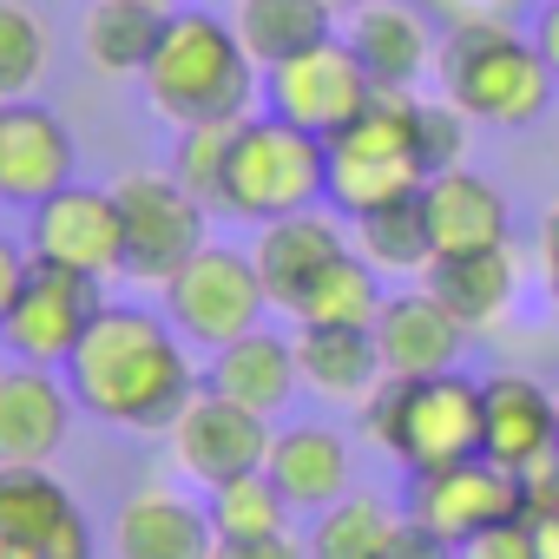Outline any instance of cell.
I'll return each mask as SVG.
<instances>
[{"label": "cell", "instance_id": "11", "mask_svg": "<svg viewBox=\"0 0 559 559\" xmlns=\"http://www.w3.org/2000/svg\"><path fill=\"white\" fill-rule=\"evenodd\" d=\"M526 513L520 507V474L493 467V461H454V467H435V474H408V520L441 533L448 546H467L474 533L500 526Z\"/></svg>", "mask_w": 559, "mask_h": 559}, {"label": "cell", "instance_id": "27", "mask_svg": "<svg viewBox=\"0 0 559 559\" xmlns=\"http://www.w3.org/2000/svg\"><path fill=\"white\" fill-rule=\"evenodd\" d=\"M389 290H382V270L362 257V250H343L323 276H317V290L304 297L297 323L304 330H376Z\"/></svg>", "mask_w": 559, "mask_h": 559}, {"label": "cell", "instance_id": "2", "mask_svg": "<svg viewBox=\"0 0 559 559\" xmlns=\"http://www.w3.org/2000/svg\"><path fill=\"white\" fill-rule=\"evenodd\" d=\"M139 80H145L152 112H165L171 126L250 119L263 99V67L250 60L237 21H224L211 8H171Z\"/></svg>", "mask_w": 559, "mask_h": 559}, {"label": "cell", "instance_id": "13", "mask_svg": "<svg viewBox=\"0 0 559 559\" xmlns=\"http://www.w3.org/2000/svg\"><path fill=\"white\" fill-rule=\"evenodd\" d=\"M73 185V132L40 99H0V204H40Z\"/></svg>", "mask_w": 559, "mask_h": 559}, {"label": "cell", "instance_id": "31", "mask_svg": "<svg viewBox=\"0 0 559 559\" xmlns=\"http://www.w3.org/2000/svg\"><path fill=\"white\" fill-rule=\"evenodd\" d=\"M395 513L376 500V493H343L317 513V533H310V559H389V539H395Z\"/></svg>", "mask_w": 559, "mask_h": 559}, {"label": "cell", "instance_id": "30", "mask_svg": "<svg viewBox=\"0 0 559 559\" xmlns=\"http://www.w3.org/2000/svg\"><path fill=\"white\" fill-rule=\"evenodd\" d=\"M421 185H428V171L408 165V158L330 152V191H323V204H336L343 217H369V211H382V204H395V198H415Z\"/></svg>", "mask_w": 559, "mask_h": 559}, {"label": "cell", "instance_id": "4", "mask_svg": "<svg viewBox=\"0 0 559 559\" xmlns=\"http://www.w3.org/2000/svg\"><path fill=\"white\" fill-rule=\"evenodd\" d=\"M362 421L389 461L408 474H435L480 454V382L461 369L448 376H382V389L362 402Z\"/></svg>", "mask_w": 559, "mask_h": 559}, {"label": "cell", "instance_id": "47", "mask_svg": "<svg viewBox=\"0 0 559 559\" xmlns=\"http://www.w3.org/2000/svg\"><path fill=\"white\" fill-rule=\"evenodd\" d=\"M132 8H152V14H171V8H178V0H132Z\"/></svg>", "mask_w": 559, "mask_h": 559}, {"label": "cell", "instance_id": "40", "mask_svg": "<svg viewBox=\"0 0 559 559\" xmlns=\"http://www.w3.org/2000/svg\"><path fill=\"white\" fill-rule=\"evenodd\" d=\"M421 14H435V21H448V27H461V21H487V14H500V0H415Z\"/></svg>", "mask_w": 559, "mask_h": 559}, {"label": "cell", "instance_id": "25", "mask_svg": "<svg viewBox=\"0 0 559 559\" xmlns=\"http://www.w3.org/2000/svg\"><path fill=\"white\" fill-rule=\"evenodd\" d=\"M297 376L330 402H369L389 369H382L369 330H304L297 336Z\"/></svg>", "mask_w": 559, "mask_h": 559}, {"label": "cell", "instance_id": "3", "mask_svg": "<svg viewBox=\"0 0 559 559\" xmlns=\"http://www.w3.org/2000/svg\"><path fill=\"white\" fill-rule=\"evenodd\" d=\"M435 73L441 93L487 126H533L552 106V67L539 60L533 34H513L500 14L448 27L435 47Z\"/></svg>", "mask_w": 559, "mask_h": 559}, {"label": "cell", "instance_id": "16", "mask_svg": "<svg viewBox=\"0 0 559 559\" xmlns=\"http://www.w3.org/2000/svg\"><path fill=\"white\" fill-rule=\"evenodd\" d=\"M73 389L53 369L14 362L0 369V461L8 467H47L73 428Z\"/></svg>", "mask_w": 559, "mask_h": 559}, {"label": "cell", "instance_id": "1", "mask_svg": "<svg viewBox=\"0 0 559 559\" xmlns=\"http://www.w3.org/2000/svg\"><path fill=\"white\" fill-rule=\"evenodd\" d=\"M67 389L86 415L132 428V435H171V421L204 395L198 362L185 356V336L171 317L145 304H106L80 349L67 356Z\"/></svg>", "mask_w": 559, "mask_h": 559}, {"label": "cell", "instance_id": "6", "mask_svg": "<svg viewBox=\"0 0 559 559\" xmlns=\"http://www.w3.org/2000/svg\"><path fill=\"white\" fill-rule=\"evenodd\" d=\"M263 310H270L263 276H257L250 250H237V243H204L165 284V317L198 349H224V343L263 330Z\"/></svg>", "mask_w": 559, "mask_h": 559}, {"label": "cell", "instance_id": "43", "mask_svg": "<svg viewBox=\"0 0 559 559\" xmlns=\"http://www.w3.org/2000/svg\"><path fill=\"white\" fill-rule=\"evenodd\" d=\"M539 270H546V290H552V304H559V237L539 243Z\"/></svg>", "mask_w": 559, "mask_h": 559}, {"label": "cell", "instance_id": "34", "mask_svg": "<svg viewBox=\"0 0 559 559\" xmlns=\"http://www.w3.org/2000/svg\"><path fill=\"white\" fill-rule=\"evenodd\" d=\"M47 67H53L47 21L21 0H0V99H34Z\"/></svg>", "mask_w": 559, "mask_h": 559}, {"label": "cell", "instance_id": "14", "mask_svg": "<svg viewBox=\"0 0 559 559\" xmlns=\"http://www.w3.org/2000/svg\"><path fill=\"white\" fill-rule=\"evenodd\" d=\"M559 454V395L533 376H487L480 382V461L526 474Z\"/></svg>", "mask_w": 559, "mask_h": 559}, {"label": "cell", "instance_id": "10", "mask_svg": "<svg viewBox=\"0 0 559 559\" xmlns=\"http://www.w3.org/2000/svg\"><path fill=\"white\" fill-rule=\"evenodd\" d=\"M34 263H60L80 276H119L126 270V217L119 198L99 185H67L34 204Z\"/></svg>", "mask_w": 559, "mask_h": 559}, {"label": "cell", "instance_id": "12", "mask_svg": "<svg viewBox=\"0 0 559 559\" xmlns=\"http://www.w3.org/2000/svg\"><path fill=\"white\" fill-rule=\"evenodd\" d=\"M263 454H270V415L237 408L211 389L171 421V467L198 487H224L237 474H257Z\"/></svg>", "mask_w": 559, "mask_h": 559}, {"label": "cell", "instance_id": "42", "mask_svg": "<svg viewBox=\"0 0 559 559\" xmlns=\"http://www.w3.org/2000/svg\"><path fill=\"white\" fill-rule=\"evenodd\" d=\"M533 539H539V559H559V507L533 520Z\"/></svg>", "mask_w": 559, "mask_h": 559}, {"label": "cell", "instance_id": "44", "mask_svg": "<svg viewBox=\"0 0 559 559\" xmlns=\"http://www.w3.org/2000/svg\"><path fill=\"white\" fill-rule=\"evenodd\" d=\"M0 559H47V552L27 546V539H0Z\"/></svg>", "mask_w": 559, "mask_h": 559}, {"label": "cell", "instance_id": "18", "mask_svg": "<svg viewBox=\"0 0 559 559\" xmlns=\"http://www.w3.org/2000/svg\"><path fill=\"white\" fill-rule=\"evenodd\" d=\"M343 40L362 60V73L376 80V93H408L435 67V47H441L415 0H369L362 14H349Z\"/></svg>", "mask_w": 559, "mask_h": 559}, {"label": "cell", "instance_id": "19", "mask_svg": "<svg viewBox=\"0 0 559 559\" xmlns=\"http://www.w3.org/2000/svg\"><path fill=\"white\" fill-rule=\"evenodd\" d=\"M369 336H376V356L389 376H448V369H461V349H467V330L428 290L389 297Z\"/></svg>", "mask_w": 559, "mask_h": 559}, {"label": "cell", "instance_id": "5", "mask_svg": "<svg viewBox=\"0 0 559 559\" xmlns=\"http://www.w3.org/2000/svg\"><path fill=\"white\" fill-rule=\"evenodd\" d=\"M330 191V145L276 112H250L230 139V165H224V217L243 224H276L317 211Z\"/></svg>", "mask_w": 559, "mask_h": 559}, {"label": "cell", "instance_id": "23", "mask_svg": "<svg viewBox=\"0 0 559 559\" xmlns=\"http://www.w3.org/2000/svg\"><path fill=\"white\" fill-rule=\"evenodd\" d=\"M297 382H304L297 376V343L270 336V330H250V336L211 349V369H204L211 395H224L237 408H257V415H276V408L290 402Z\"/></svg>", "mask_w": 559, "mask_h": 559}, {"label": "cell", "instance_id": "48", "mask_svg": "<svg viewBox=\"0 0 559 559\" xmlns=\"http://www.w3.org/2000/svg\"><path fill=\"white\" fill-rule=\"evenodd\" d=\"M513 8H546V0H513Z\"/></svg>", "mask_w": 559, "mask_h": 559}, {"label": "cell", "instance_id": "29", "mask_svg": "<svg viewBox=\"0 0 559 559\" xmlns=\"http://www.w3.org/2000/svg\"><path fill=\"white\" fill-rule=\"evenodd\" d=\"M158 27H165V14H152V8H132V0H93V14L80 27V47H86V60L99 73L132 80V73H145V60L158 47Z\"/></svg>", "mask_w": 559, "mask_h": 559}, {"label": "cell", "instance_id": "28", "mask_svg": "<svg viewBox=\"0 0 559 559\" xmlns=\"http://www.w3.org/2000/svg\"><path fill=\"white\" fill-rule=\"evenodd\" d=\"M356 250L382 270V276H428L435 263V230H428V204L421 191L415 198H395L369 217H356Z\"/></svg>", "mask_w": 559, "mask_h": 559}, {"label": "cell", "instance_id": "15", "mask_svg": "<svg viewBox=\"0 0 559 559\" xmlns=\"http://www.w3.org/2000/svg\"><path fill=\"white\" fill-rule=\"evenodd\" d=\"M343 224L330 211H297V217H276V224H257V243H250V263L263 276V297L270 310L297 317L304 297L317 290V276L343 257Z\"/></svg>", "mask_w": 559, "mask_h": 559}, {"label": "cell", "instance_id": "38", "mask_svg": "<svg viewBox=\"0 0 559 559\" xmlns=\"http://www.w3.org/2000/svg\"><path fill=\"white\" fill-rule=\"evenodd\" d=\"M211 559H304V546L290 533H270V539H217Z\"/></svg>", "mask_w": 559, "mask_h": 559}, {"label": "cell", "instance_id": "20", "mask_svg": "<svg viewBox=\"0 0 559 559\" xmlns=\"http://www.w3.org/2000/svg\"><path fill=\"white\" fill-rule=\"evenodd\" d=\"M421 290H428V297L461 323V330H493V323L513 310V290H520V257H513L507 243L435 257Z\"/></svg>", "mask_w": 559, "mask_h": 559}, {"label": "cell", "instance_id": "7", "mask_svg": "<svg viewBox=\"0 0 559 559\" xmlns=\"http://www.w3.org/2000/svg\"><path fill=\"white\" fill-rule=\"evenodd\" d=\"M119 217H126V276L165 290L171 276L211 243V211L171 178V171H126L112 185Z\"/></svg>", "mask_w": 559, "mask_h": 559}, {"label": "cell", "instance_id": "24", "mask_svg": "<svg viewBox=\"0 0 559 559\" xmlns=\"http://www.w3.org/2000/svg\"><path fill=\"white\" fill-rule=\"evenodd\" d=\"M263 474L284 487L290 507H330L349 493V448L336 428H317V421H297L284 435H270V454H263Z\"/></svg>", "mask_w": 559, "mask_h": 559}, {"label": "cell", "instance_id": "45", "mask_svg": "<svg viewBox=\"0 0 559 559\" xmlns=\"http://www.w3.org/2000/svg\"><path fill=\"white\" fill-rule=\"evenodd\" d=\"M552 237H559V198H552V211L539 217V243H552Z\"/></svg>", "mask_w": 559, "mask_h": 559}, {"label": "cell", "instance_id": "41", "mask_svg": "<svg viewBox=\"0 0 559 559\" xmlns=\"http://www.w3.org/2000/svg\"><path fill=\"white\" fill-rule=\"evenodd\" d=\"M533 47H539V60H546L552 80H559V0H546V8L533 14Z\"/></svg>", "mask_w": 559, "mask_h": 559}, {"label": "cell", "instance_id": "21", "mask_svg": "<svg viewBox=\"0 0 559 559\" xmlns=\"http://www.w3.org/2000/svg\"><path fill=\"white\" fill-rule=\"evenodd\" d=\"M211 546H217L211 513L191 507L171 487L132 493L119 507V520H112V552L119 559H211Z\"/></svg>", "mask_w": 559, "mask_h": 559}, {"label": "cell", "instance_id": "17", "mask_svg": "<svg viewBox=\"0 0 559 559\" xmlns=\"http://www.w3.org/2000/svg\"><path fill=\"white\" fill-rule=\"evenodd\" d=\"M0 539H27L47 559H93L86 513L47 467H8L0 461Z\"/></svg>", "mask_w": 559, "mask_h": 559}, {"label": "cell", "instance_id": "37", "mask_svg": "<svg viewBox=\"0 0 559 559\" xmlns=\"http://www.w3.org/2000/svg\"><path fill=\"white\" fill-rule=\"evenodd\" d=\"M27 276H34V250H27V243H14L8 230H0V323H8V310L21 304Z\"/></svg>", "mask_w": 559, "mask_h": 559}, {"label": "cell", "instance_id": "8", "mask_svg": "<svg viewBox=\"0 0 559 559\" xmlns=\"http://www.w3.org/2000/svg\"><path fill=\"white\" fill-rule=\"evenodd\" d=\"M99 310H106L99 276L60 270V263H34L21 304L8 310V323H0V343H8V356H21L34 369H67V356L80 349V336L93 330Z\"/></svg>", "mask_w": 559, "mask_h": 559}, {"label": "cell", "instance_id": "26", "mask_svg": "<svg viewBox=\"0 0 559 559\" xmlns=\"http://www.w3.org/2000/svg\"><path fill=\"white\" fill-rule=\"evenodd\" d=\"M237 34L257 67H284V60L336 40V14L323 0H237Z\"/></svg>", "mask_w": 559, "mask_h": 559}, {"label": "cell", "instance_id": "35", "mask_svg": "<svg viewBox=\"0 0 559 559\" xmlns=\"http://www.w3.org/2000/svg\"><path fill=\"white\" fill-rule=\"evenodd\" d=\"M461 152H467V112L454 99H421L415 106V158H421V171L428 178L454 171Z\"/></svg>", "mask_w": 559, "mask_h": 559}, {"label": "cell", "instance_id": "46", "mask_svg": "<svg viewBox=\"0 0 559 559\" xmlns=\"http://www.w3.org/2000/svg\"><path fill=\"white\" fill-rule=\"evenodd\" d=\"M323 8H330V14L343 21V14H362V8H369V0H323Z\"/></svg>", "mask_w": 559, "mask_h": 559}, {"label": "cell", "instance_id": "22", "mask_svg": "<svg viewBox=\"0 0 559 559\" xmlns=\"http://www.w3.org/2000/svg\"><path fill=\"white\" fill-rule=\"evenodd\" d=\"M421 204H428V230H435V257H454V250H487V243H507V198L493 178L454 165V171H435L421 185Z\"/></svg>", "mask_w": 559, "mask_h": 559}, {"label": "cell", "instance_id": "36", "mask_svg": "<svg viewBox=\"0 0 559 559\" xmlns=\"http://www.w3.org/2000/svg\"><path fill=\"white\" fill-rule=\"evenodd\" d=\"M454 559H539V539H533V520L513 513L487 533H474L467 546H454Z\"/></svg>", "mask_w": 559, "mask_h": 559}, {"label": "cell", "instance_id": "33", "mask_svg": "<svg viewBox=\"0 0 559 559\" xmlns=\"http://www.w3.org/2000/svg\"><path fill=\"white\" fill-rule=\"evenodd\" d=\"M243 119H204V126H178L171 139V178L204 204V211H224V165H230V139H237Z\"/></svg>", "mask_w": 559, "mask_h": 559}, {"label": "cell", "instance_id": "39", "mask_svg": "<svg viewBox=\"0 0 559 559\" xmlns=\"http://www.w3.org/2000/svg\"><path fill=\"white\" fill-rule=\"evenodd\" d=\"M389 559H454V546H448L441 533H428V526L402 520V526H395V539H389Z\"/></svg>", "mask_w": 559, "mask_h": 559}, {"label": "cell", "instance_id": "32", "mask_svg": "<svg viewBox=\"0 0 559 559\" xmlns=\"http://www.w3.org/2000/svg\"><path fill=\"white\" fill-rule=\"evenodd\" d=\"M211 533L217 539H270V533H290V500L263 467L257 474H237L224 487H211Z\"/></svg>", "mask_w": 559, "mask_h": 559}, {"label": "cell", "instance_id": "9", "mask_svg": "<svg viewBox=\"0 0 559 559\" xmlns=\"http://www.w3.org/2000/svg\"><path fill=\"white\" fill-rule=\"evenodd\" d=\"M376 99V80L362 73V60L349 53V40H323L284 67H263V112L290 119L317 139L343 132L362 106Z\"/></svg>", "mask_w": 559, "mask_h": 559}]
</instances>
